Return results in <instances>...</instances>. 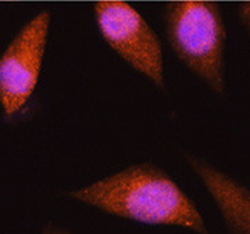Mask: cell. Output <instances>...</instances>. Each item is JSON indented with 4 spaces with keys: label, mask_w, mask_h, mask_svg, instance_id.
Listing matches in <instances>:
<instances>
[{
    "label": "cell",
    "mask_w": 250,
    "mask_h": 234,
    "mask_svg": "<svg viewBox=\"0 0 250 234\" xmlns=\"http://www.w3.org/2000/svg\"><path fill=\"white\" fill-rule=\"evenodd\" d=\"M67 196L109 215L150 226H175L209 234L194 202L167 171L150 162L131 165Z\"/></svg>",
    "instance_id": "cell-1"
},
{
    "label": "cell",
    "mask_w": 250,
    "mask_h": 234,
    "mask_svg": "<svg viewBox=\"0 0 250 234\" xmlns=\"http://www.w3.org/2000/svg\"><path fill=\"white\" fill-rule=\"evenodd\" d=\"M165 30L175 56L213 93L225 94L226 27L212 0H178L165 8Z\"/></svg>",
    "instance_id": "cell-2"
},
{
    "label": "cell",
    "mask_w": 250,
    "mask_h": 234,
    "mask_svg": "<svg viewBox=\"0 0 250 234\" xmlns=\"http://www.w3.org/2000/svg\"><path fill=\"white\" fill-rule=\"evenodd\" d=\"M94 17L102 38L124 62L165 89L161 40L136 8L121 0H101Z\"/></svg>",
    "instance_id": "cell-3"
},
{
    "label": "cell",
    "mask_w": 250,
    "mask_h": 234,
    "mask_svg": "<svg viewBox=\"0 0 250 234\" xmlns=\"http://www.w3.org/2000/svg\"><path fill=\"white\" fill-rule=\"evenodd\" d=\"M50 13L29 21L0 56V106L6 119L25 108L40 81L49 34Z\"/></svg>",
    "instance_id": "cell-4"
},
{
    "label": "cell",
    "mask_w": 250,
    "mask_h": 234,
    "mask_svg": "<svg viewBox=\"0 0 250 234\" xmlns=\"http://www.w3.org/2000/svg\"><path fill=\"white\" fill-rule=\"evenodd\" d=\"M184 159L215 203L229 234H250V188L190 152Z\"/></svg>",
    "instance_id": "cell-5"
},
{
    "label": "cell",
    "mask_w": 250,
    "mask_h": 234,
    "mask_svg": "<svg viewBox=\"0 0 250 234\" xmlns=\"http://www.w3.org/2000/svg\"><path fill=\"white\" fill-rule=\"evenodd\" d=\"M238 17L250 36V0L241 1V4L238 7Z\"/></svg>",
    "instance_id": "cell-6"
},
{
    "label": "cell",
    "mask_w": 250,
    "mask_h": 234,
    "mask_svg": "<svg viewBox=\"0 0 250 234\" xmlns=\"http://www.w3.org/2000/svg\"><path fill=\"white\" fill-rule=\"evenodd\" d=\"M41 234H72V233H71L69 230H67V229L62 228V226H57V225H55V223L49 222V223H46L44 228H42Z\"/></svg>",
    "instance_id": "cell-7"
},
{
    "label": "cell",
    "mask_w": 250,
    "mask_h": 234,
    "mask_svg": "<svg viewBox=\"0 0 250 234\" xmlns=\"http://www.w3.org/2000/svg\"><path fill=\"white\" fill-rule=\"evenodd\" d=\"M121 1H128V0H121Z\"/></svg>",
    "instance_id": "cell-8"
},
{
    "label": "cell",
    "mask_w": 250,
    "mask_h": 234,
    "mask_svg": "<svg viewBox=\"0 0 250 234\" xmlns=\"http://www.w3.org/2000/svg\"><path fill=\"white\" fill-rule=\"evenodd\" d=\"M242 1H245V0H242Z\"/></svg>",
    "instance_id": "cell-9"
}]
</instances>
